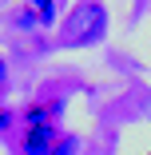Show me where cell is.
Listing matches in <instances>:
<instances>
[{"mask_svg":"<svg viewBox=\"0 0 151 155\" xmlns=\"http://www.w3.org/2000/svg\"><path fill=\"white\" fill-rule=\"evenodd\" d=\"M4 84H8V64H4V56H0V91H4Z\"/></svg>","mask_w":151,"mask_h":155,"instance_id":"52a82bcc","label":"cell"},{"mask_svg":"<svg viewBox=\"0 0 151 155\" xmlns=\"http://www.w3.org/2000/svg\"><path fill=\"white\" fill-rule=\"evenodd\" d=\"M64 32H68V44L76 48H92L103 40L107 32V8H103V0H84V4L72 8L68 24H64Z\"/></svg>","mask_w":151,"mask_h":155,"instance_id":"6da1fadb","label":"cell"},{"mask_svg":"<svg viewBox=\"0 0 151 155\" xmlns=\"http://www.w3.org/2000/svg\"><path fill=\"white\" fill-rule=\"evenodd\" d=\"M147 155H151V151H147Z\"/></svg>","mask_w":151,"mask_h":155,"instance_id":"ba28073f","label":"cell"},{"mask_svg":"<svg viewBox=\"0 0 151 155\" xmlns=\"http://www.w3.org/2000/svg\"><path fill=\"white\" fill-rule=\"evenodd\" d=\"M12 20H16V28H24V32H32V28H40V20H36V12L28 8V4H24V8H20V12L12 16Z\"/></svg>","mask_w":151,"mask_h":155,"instance_id":"5b68a950","label":"cell"},{"mask_svg":"<svg viewBox=\"0 0 151 155\" xmlns=\"http://www.w3.org/2000/svg\"><path fill=\"white\" fill-rule=\"evenodd\" d=\"M60 127L48 119H36V123H24V135H20V155H48L52 143H56Z\"/></svg>","mask_w":151,"mask_h":155,"instance_id":"7a4b0ae2","label":"cell"},{"mask_svg":"<svg viewBox=\"0 0 151 155\" xmlns=\"http://www.w3.org/2000/svg\"><path fill=\"white\" fill-rule=\"evenodd\" d=\"M28 8H32L36 12V20H40V28H52L56 24V0H28Z\"/></svg>","mask_w":151,"mask_h":155,"instance_id":"3957f363","label":"cell"},{"mask_svg":"<svg viewBox=\"0 0 151 155\" xmlns=\"http://www.w3.org/2000/svg\"><path fill=\"white\" fill-rule=\"evenodd\" d=\"M12 123H16V115H12V111L4 107V111H0V131H8V127H12Z\"/></svg>","mask_w":151,"mask_h":155,"instance_id":"8992f818","label":"cell"},{"mask_svg":"<svg viewBox=\"0 0 151 155\" xmlns=\"http://www.w3.org/2000/svg\"><path fill=\"white\" fill-rule=\"evenodd\" d=\"M48 155H80V135H72V131H60Z\"/></svg>","mask_w":151,"mask_h":155,"instance_id":"277c9868","label":"cell"}]
</instances>
